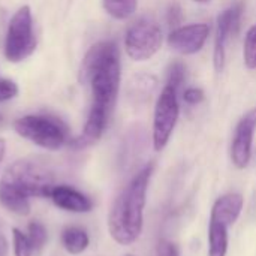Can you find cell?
Instances as JSON below:
<instances>
[{
    "instance_id": "cell-12",
    "label": "cell",
    "mask_w": 256,
    "mask_h": 256,
    "mask_svg": "<svg viewBox=\"0 0 256 256\" xmlns=\"http://www.w3.org/2000/svg\"><path fill=\"white\" fill-rule=\"evenodd\" d=\"M50 198L58 208L70 213H88L93 208V202L88 196L64 184L56 186Z\"/></svg>"
},
{
    "instance_id": "cell-14",
    "label": "cell",
    "mask_w": 256,
    "mask_h": 256,
    "mask_svg": "<svg viewBox=\"0 0 256 256\" xmlns=\"http://www.w3.org/2000/svg\"><path fill=\"white\" fill-rule=\"evenodd\" d=\"M0 204L8 212L18 216H27L30 213L28 198L4 182H0Z\"/></svg>"
},
{
    "instance_id": "cell-9",
    "label": "cell",
    "mask_w": 256,
    "mask_h": 256,
    "mask_svg": "<svg viewBox=\"0 0 256 256\" xmlns=\"http://www.w3.org/2000/svg\"><path fill=\"white\" fill-rule=\"evenodd\" d=\"M255 132L256 108H252L237 123L232 144H231V160L238 170H244L250 162Z\"/></svg>"
},
{
    "instance_id": "cell-29",
    "label": "cell",
    "mask_w": 256,
    "mask_h": 256,
    "mask_svg": "<svg viewBox=\"0 0 256 256\" xmlns=\"http://www.w3.org/2000/svg\"><path fill=\"white\" fill-rule=\"evenodd\" d=\"M0 123H2V114H0Z\"/></svg>"
},
{
    "instance_id": "cell-6",
    "label": "cell",
    "mask_w": 256,
    "mask_h": 256,
    "mask_svg": "<svg viewBox=\"0 0 256 256\" xmlns=\"http://www.w3.org/2000/svg\"><path fill=\"white\" fill-rule=\"evenodd\" d=\"M162 46V32L152 18L136 20L126 32L124 48L128 56L135 62L152 58Z\"/></svg>"
},
{
    "instance_id": "cell-13",
    "label": "cell",
    "mask_w": 256,
    "mask_h": 256,
    "mask_svg": "<svg viewBox=\"0 0 256 256\" xmlns=\"http://www.w3.org/2000/svg\"><path fill=\"white\" fill-rule=\"evenodd\" d=\"M244 206V198L240 194H226L216 200L212 208L210 220L231 226L237 222Z\"/></svg>"
},
{
    "instance_id": "cell-3",
    "label": "cell",
    "mask_w": 256,
    "mask_h": 256,
    "mask_svg": "<svg viewBox=\"0 0 256 256\" xmlns=\"http://www.w3.org/2000/svg\"><path fill=\"white\" fill-rule=\"evenodd\" d=\"M0 182L12 186L27 198H50L54 184L52 171L36 159H20L10 164Z\"/></svg>"
},
{
    "instance_id": "cell-7",
    "label": "cell",
    "mask_w": 256,
    "mask_h": 256,
    "mask_svg": "<svg viewBox=\"0 0 256 256\" xmlns=\"http://www.w3.org/2000/svg\"><path fill=\"white\" fill-rule=\"evenodd\" d=\"M180 114L178 90L165 84L160 92L153 114V147L160 152L166 147Z\"/></svg>"
},
{
    "instance_id": "cell-16",
    "label": "cell",
    "mask_w": 256,
    "mask_h": 256,
    "mask_svg": "<svg viewBox=\"0 0 256 256\" xmlns=\"http://www.w3.org/2000/svg\"><path fill=\"white\" fill-rule=\"evenodd\" d=\"M228 226L210 220L208 225V256H226Z\"/></svg>"
},
{
    "instance_id": "cell-15",
    "label": "cell",
    "mask_w": 256,
    "mask_h": 256,
    "mask_svg": "<svg viewBox=\"0 0 256 256\" xmlns=\"http://www.w3.org/2000/svg\"><path fill=\"white\" fill-rule=\"evenodd\" d=\"M88 234L78 226H68L62 232V244L70 255H80L88 248Z\"/></svg>"
},
{
    "instance_id": "cell-8",
    "label": "cell",
    "mask_w": 256,
    "mask_h": 256,
    "mask_svg": "<svg viewBox=\"0 0 256 256\" xmlns=\"http://www.w3.org/2000/svg\"><path fill=\"white\" fill-rule=\"evenodd\" d=\"M243 15V4L236 3L220 12L218 16V27H216V39H214V54H213V63L216 72H222L225 68L226 60V46L231 39L238 32L240 21Z\"/></svg>"
},
{
    "instance_id": "cell-23",
    "label": "cell",
    "mask_w": 256,
    "mask_h": 256,
    "mask_svg": "<svg viewBox=\"0 0 256 256\" xmlns=\"http://www.w3.org/2000/svg\"><path fill=\"white\" fill-rule=\"evenodd\" d=\"M183 100L189 105H198L204 100V92L198 87H189L183 92Z\"/></svg>"
},
{
    "instance_id": "cell-2",
    "label": "cell",
    "mask_w": 256,
    "mask_h": 256,
    "mask_svg": "<svg viewBox=\"0 0 256 256\" xmlns=\"http://www.w3.org/2000/svg\"><path fill=\"white\" fill-rule=\"evenodd\" d=\"M80 81L90 86L93 104L114 110L120 87V52L116 42H98L86 52Z\"/></svg>"
},
{
    "instance_id": "cell-28",
    "label": "cell",
    "mask_w": 256,
    "mask_h": 256,
    "mask_svg": "<svg viewBox=\"0 0 256 256\" xmlns=\"http://www.w3.org/2000/svg\"><path fill=\"white\" fill-rule=\"evenodd\" d=\"M194 2H196V3H210L212 0H194Z\"/></svg>"
},
{
    "instance_id": "cell-18",
    "label": "cell",
    "mask_w": 256,
    "mask_h": 256,
    "mask_svg": "<svg viewBox=\"0 0 256 256\" xmlns=\"http://www.w3.org/2000/svg\"><path fill=\"white\" fill-rule=\"evenodd\" d=\"M243 58L248 69H256V24L252 26L246 33Z\"/></svg>"
},
{
    "instance_id": "cell-17",
    "label": "cell",
    "mask_w": 256,
    "mask_h": 256,
    "mask_svg": "<svg viewBox=\"0 0 256 256\" xmlns=\"http://www.w3.org/2000/svg\"><path fill=\"white\" fill-rule=\"evenodd\" d=\"M104 9L116 20H126L136 10V0H102Z\"/></svg>"
},
{
    "instance_id": "cell-5",
    "label": "cell",
    "mask_w": 256,
    "mask_h": 256,
    "mask_svg": "<svg viewBox=\"0 0 256 256\" xmlns=\"http://www.w3.org/2000/svg\"><path fill=\"white\" fill-rule=\"evenodd\" d=\"M34 48L36 38L33 33L32 12L28 6H22L9 21L4 39V56L9 62L18 63L27 58Z\"/></svg>"
},
{
    "instance_id": "cell-22",
    "label": "cell",
    "mask_w": 256,
    "mask_h": 256,
    "mask_svg": "<svg viewBox=\"0 0 256 256\" xmlns=\"http://www.w3.org/2000/svg\"><path fill=\"white\" fill-rule=\"evenodd\" d=\"M18 94V86L10 80H0V102L10 100Z\"/></svg>"
},
{
    "instance_id": "cell-24",
    "label": "cell",
    "mask_w": 256,
    "mask_h": 256,
    "mask_svg": "<svg viewBox=\"0 0 256 256\" xmlns=\"http://www.w3.org/2000/svg\"><path fill=\"white\" fill-rule=\"evenodd\" d=\"M156 256H180V252L172 242L164 238L156 246Z\"/></svg>"
},
{
    "instance_id": "cell-30",
    "label": "cell",
    "mask_w": 256,
    "mask_h": 256,
    "mask_svg": "<svg viewBox=\"0 0 256 256\" xmlns=\"http://www.w3.org/2000/svg\"><path fill=\"white\" fill-rule=\"evenodd\" d=\"M126 256H135V255H126Z\"/></svg>"
},
{
    "instance_id": "cell-10",
    "label": "cell",
    "mask_w": 256,
    "mask_h": 256,
    "mask_svg": "<svg viewBox=\"0 0 256 256\" xmlns=\"http://www.w3.org/2000/svg\"><path fill=\"white\" fill-rule=\"evenodd\" d=\"M210 28L204 22L188 24L174 28L168 34V46L180 54L190 56L196 54L202 50L204 44L207 42Z\"/></svg>"
},
{
    "instance_id": "cell-19",
    "label": "cell",
    "mask_w": 256,
    "mask_h": 256,
    "mask_svg": "<svg viewBox=\"0 0 256 256\" xmlns=\"http://www.w3.org/2000/svg\"><path fill=\"white\" fill-rule=\"evenodd\" d=\"M27 236L30 238V243L33 246L34 254H39L44 249V246L46 243V238H48V234H46L45 226L40 222H36L34 220V222H32L28 225V234Z\"/></svg>"
},
{
    "instance_id": "cell-1",
    "label": "cell",
    "mask_w": 256,
    "mask_h": 256,
    "mask_svg": "<svg viewBox=\"0 0 256 256\" xmlns=\"http://www.w3.org/2000/svg\"><path fill=\"white\" fill-rule=\"evenodd\" d=\"M154 164H147L117 195L108 214V231L112 240L122 246L135 243L144 225V207Z\"/></svg>"
},
{
    "instance_id": "cell-11",
    "label": "cell",
    "mask_w": 256,
    "mask_h": 256,
    "mask_svg": "<svg viewBox=\"0 0 256 256\" xmlns=\"http://www.w3.org/2000/svg\"><path fill=\"white\" fill-rule=\"evenodd\" d=\"M111 112L112 111H110L105 106L92 104L84 130L80 136H76L74 141H70V146L74 148H84V147H88V146H93L94 142H98L108 126Z\"/></svg>"
},
{
    "instance_id": "cell-20",
    "label": "cell",
    "mask_w": 256,
    "mask_h": 256,
    "mask_svg": "<svg viewBox=\"0 0 256 256\" xmlns=\"http://www.w3.org/2000/svg\"><path fill=\"white\" fill-rule=\"evenodd\" d=\"M12 240H14V255L15 256H33L34 250L30 243L27 234H22L20 230H12Z\"/></svg>"
},
{
    "instance_id": "cell-25",
    "label": "cell",
    "mask_w": 256,
    "mask_h": 256,
    "mask_svg": "<svg viewBox=\"0 0 256 256\" xmlns=\"http://www.w3.org/2000/svg\"><path fill=\"white\" fill-rule=\"evenodd\" d=\"M182 21V9L178 4H171L168 9V22L170 24H178Z\"/></svg>"
},
{
    "instance_id": "cell-21",
    "label": "cell",
    "mask_w": 256,
    "mask_h": 256,
    "mask_svg": "<svg viewBox=\"0 0 256 256\" xmlns=\"http://www.w3.org/2000/svg\"><path fill=\"white\" fill-rule=\"evenodd\" d=\"M184 78H186V68L183 63L180 62H176L170 66L168 69V76H166V84L180 90V87L183 86L184 82Z\"/></svg>"
},
{
    "instance_id": "cell-27",
    "label": "cell",
    "mask_w": 256,
    "mask_h": 256,
    "mask_svg": "<svg viewBox=\"0 0 256 256\" xmlns=\"http://www.w3.org/2000/svg\"><path fill=\"white\" fill-rule=\"evenodd\" d=\"M4 153H6V141L3 138H0V164L4 158Z\"/></svg>"
},
{
    "instance_id": "cell-4",
    "label": "cell",
    "mask_w": 256,
    "mask_h": 256,
    "mask_svg": "<svg viewBox=\"0 0 256 256\" xmlns=\"http://www.w3.org/2000/svg\"><path fill=\"white\" fill-rule=\"evenodd\" d=\"M14 129L20 136L46 150H58L68 141V128L50 116L21 117L14 123Z\"/></svg>"
},
{
    "instance_id": "cell-26",
    "label": "cell",
    "mask_w": 256,
    "mask_h": 256,
    "mask_svg": "<svg viewBox=\"0 0 256 256\" xmlns=\"http://www.w3.org/2000/svg\"><path fill=\"white\" fill-rule=\"evenodd\" d=\"M6 254H8V242L0 234V256H6Z\"/></svg>"
}]
</instances>
